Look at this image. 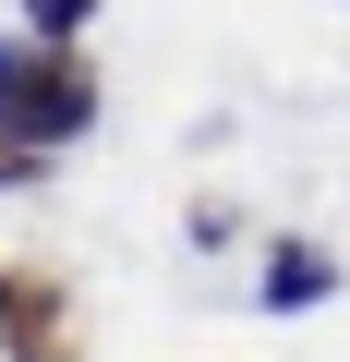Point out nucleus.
Listing matches in <instances>:
<instances>
[{"mask_svg":"<svg viewBox=\"0 0 350 362\" xmlns=\"http://www.w3.org/2000/svg\"><path fill=\"white\" fill-rule=\"evenodd\" d=\"M85 121H97V61H85V49H49V37H0V145L49 169V157H61Z\"/></svg>","mask_w":350,"mask_h":362,"instance_id":"nucleus-1","label":"nucleus"},{"mask_svg":"<svg viewBox=\"0 0 350 362\" xmlns=\"http://www.w3.org/2000/svg\"><path fill=\"white\" fill-rule=\"evenodd\" d=\"M326 290H338V254H326V242H278V254H266V278H254V302H266V314H302V302H326Z\"/></svg>","mask_w":350,"mask_h":362,"instance_id":"nucleus-2","label":"nucleus"},{"mask_svg":"<svg viewBox=\"0 0 350 362\" xmlns=\"http://www.w3.org/2000/svg\"><path fill=\"white\" fill-rule=\"evenodd\" d=\"M13 362H85V338H73V314H61V290L37 278L25 290V314H13Z\"/></svg>","mask_w":350,"mask_h":362,"instance_id":"nucleus-3","label":"nucleus"},{"mask_svg":"<svg viewBox=\"0 0 350 362\" xmlns=\"http://www.w3.org/2000/svg\"><path fill=\"white\" fill-rule=\"evenodd\" d=\"M85 13H97V0H25V37H49V49H73V37H85Z\"/></svg>","mask_w":350,"mask_h":362,"instance_id":"nucleus-4","label":"nucleus"},{"mask_svg":"<svg viewBox=\"0 0 350 362\" xmlns=\"http://www.w3.org/2000/svg\"><path fill=\"white\" fill-rule=\"evenodd\" d=\"M25 290H37L25 266H0V350H13V314H25Z\"/></svg>","mask_w":350,"mask_h":362,"instance_id":"nucleus-5","label":"nucleus"}]
</instances>
